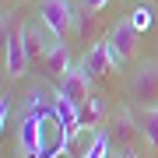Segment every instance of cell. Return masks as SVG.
Returning <instances> with one entry per match:
<instances>
[{
  "label": "cell",
  "mask_w": 158,
  "mask_h": 158,
  "mask_svg": "<svg viewBox=\"0 0 158 158\" xmlns=\"http://www.w3.org/2000/svg\"><path fill=\"white\" fill-rule=\"evenodd\" d=\"M141 137H144L148 148L158 151V106L155 109H144V116H141Z\"/></svg>",
  "instance_id": "obj_13"
},
{
  "label": "cell",
  "mask_w": 158,
  "mask_h": 158,
  "mask_svg": "<svg viewBox=\"0 0 158 158\" xmlns=\"http://www.w3.org/2000/svg\"><path fill=\"white\" fill-rule=\"evenodd\" d=\"M81 70L88 74V81H98V77H106L109 70L116 67V60H113V53H109V42L102 39V42H95L91 49L81 56V63H77Z\"/></svg>",
  "instance_id": "obj_7"
},
{
  "label": "cell",
  "mask_w": 158,
  "mask_h": 158,
  "mask_svg": "<svg viewBox=\"0 0 158 158\" xmlns=\"http://www.w3.org/2000/svg\"><path fill=\"white\" fill-rule=\"evenodd\" d=\"M39 18H42L46 28L56 35V42H63L74 32V18L77 14H74L70 0H39Z\"/></svg>",
  "instance_id": "obj_2"
},
{
  "label": "cell",
  "mask_w": 158,
  "mask_h": 158,
  "mask_svg": "<svg viewBox=\"0 0 158 158\" xmlns=\"http://www.w3.org/2000/svg\"><path fill=\"white\" fill-rule=\"evenodd\" d=\"M46 116L39 113H28L21 119V127H18V148H21V158H46L49 148L42 144V134H46Z\"/></svg>",
  "instance_id": "obj_4"
},
{
  "label": "cell",
  "mask_w": 158,
  "mask_h": 158,
  "mask_svg": "<svg viewBox=\"0 0 158 158\" xmlns=\"http://www.w3.org/2000/svg\"><path fill=\"white\" fill-rule=\"evenodd\" d=\"M77 4H81V11H85V14L98 18V11H106V7H109V0H77Z\"/></svg>",
  "instance_id": "obj_16"
},
{
  "label": "cell",
  "mask_w": 158,
  "mask_h": 158,
  "mask_svg": "<svg viewBox=\"0 0 158 158\" xmlns=\"http://www.w3.org/2000/svg\"><path fill=\"white\" fill-rule=\"evenodd\" d=\"M21 42H25V53H28V60H46V53H49V46L42 39V28H35V25H21Z\"/></svg>",
  "instance_id": "obj_11"
},
{
  "label": "cell",
  "mask_w": 158,
  "mask_h": 158,
  "mask_svg": "<svg viewBox=\"0 0 158 158\" xmlns=\"http://www.w3.org/2000/svg\"><path fill=\"white\" fill-rule=\"evenodd\" d=\"M109 158H123V155H119V151H113V155H109Z\"/></svg>",
  "instance_id": "obj_17"
},
{
  "label": "cell",
  "mask_w": 158,
  "mask_h": 158,
  "mask_svg": "<svg viewBox=\"0 0 158 158\" xmlns=\"http://www.w3.org/2000/svg\"><path fill=\"white\" fill-rule=\"evenodd\" d=\"M127 21L134 25L137 32H148V28H151V7H144V4H141V7H134V14H130Z\"/></svg>",
  "instance_id": "obj_15"
},
{
  "label": "cell",
  "mask_w": 158,
  "mask_h": 158,
  "mask_svg": "<svg viewBox=\"0 0 158 158\" xmlns=\"http://www.w3.org/2000/svg\"><path fill=\"white\" fill-rule=\"evenodd\" d=\"M49 109H53V123H56L67 137H74L81 130V109L74 106V102L63 95V91H53V98H49Z\"/></svg>",
  "instance_id": "obj_6"
},
{
  "label": "cell",
  "mask_w": 158,
  "mask_h": 158,
  "mask_svg": "<svg viewBox=\"0 0 158 158\" xmlns=\"http://www.w3.org/2000/svg\"><path fill=\"white\" fill-rule=\"evenodd\" d=\"M42 63H46V74H49V77L63 81V77H67V74L74 70V67H70V53H67V42H53Z\"/></svg>",
  "instance_id": "obj_10"
},
{
  "label": "cell",
  "mask_w": 158,
  "mask_h": 158,
  "mask_svg": "<svg viewBox=\"0 0 158 158\" xmlns=\"http://www.w3.org/2000/svg\"><path fill=\"white\" fill-rule=\"evenodd\" d=\"M109 155H113L109 134H106V130H95V134H91V144H88V151L81 155V158H109Z\"/></svg>",
  "instance_id": "obj_14"
},
{
  "label": "cell",
  "mask_w": 158,
  "mask_h": 158,
  "mask_svg": "<svg viewBox=\"0 0 158 158\" xmlns=\"http://www.w3.org/2000/svg\"><path fill=\"white\" fill-rule=\"evenodd\" d=\"M141 134L134 123V116L127 113V109H119V113L113 116V141H116V151L123 155V158H137L134 155V137Z\"/></svg>",
  "instance_id": "obj_8"
},
{
  "label": "cell",
  "mask_w": 158,
  "mask_h": 158,
  "mask_svg": "<svg viewBox=\"0 0 158 158\" xmlns=\"http://www.w3.org/2000/svg\"><path fill=\"white\" fill-rule=\"evenodd\" d=\"M106 116H109V106H106L102 95H91L85 106H81V127H102Z\"/></svg>",
  "instance_id": "obj_12"
},
{
  "label": "cell",
  "mask_w": 158,
  "mask_h": 158,
  "mask_svg": "<svg viewBox=\"0 0 158 158\" xmlns=\"http://www.w3.org/2000/svg\"><path fill=\"white\" fill-rule=\"evenodd\" d=\"M4 4H7V0H4Z\"/></svg>",
  "instance_id": "obj_19"
},
{
  "label": "cell",
  "mask_w": 158,
  "mask_h": 158,
  "mask_svg": "<svg viewBox=\"0 0 158 158\" xmlns=\"http://www.w3.org/2000/svg\"><path fill=\"white\" fill-rule=\"evenodd\" d=\"M130 95L141 102L144 109H155L158 106V63H141L130 77Z\"/></svg>",
  "instance_id": "obj_5"
},
{
  "label": "cell",
  "mask_w": 158,
  "mask_h": 158,
  "mask_svg": "<svg viewBox=\"0 0 158 158\" xmlns=\"http://www.w3.org/2000/svg\"><path fill=\"white\" fill-rule=\"evenodd\" d=\"M56 91H63V95H67L74 106L81 109V106H85V102L91 98V81H88V74L81 70V67H74L67 77L60 81V88H56Z\"/></svg>",
  "instance_id": "obj_9"
},
{
  "label": "cell",
  "mask_w": 158,
  "mask_h": 158,
  "mask_svg": "<svg viewBox=\"0 0 158 158\" xmlns=\"http://www.w3.org/2000/svg\"><path fill=\"white\" fill-rule=\"evenodd\" d=\"M137 39H141V32L134 28V25L127 21H116L113 28H109L106 35V42H109V53H113V60H116V67H123L127 60H134L137 56Z\"/></svg>",
  "instance_id": "obj_3"
},
{
  "label": "cell",
  "mask_w": 158,
  "mask_h": 158,
  "mask_svg": "<svg viewBox=\"0 0 158 158\" xmlns=\"http://www.w3.org/2000/svg\"><path fill=\"white\" fill-rule=\"evenodd\" d=\"M28 53H25V42H21V32H14V14L4 11V70L7 77H21L28 70Z\"/></svg>",
  "instance_id": "obj_1"
},
{
  "label": "cell",
  "mask_w": 158,
  "mask_h": 158,
  "mask_svg": "<svg viewBox=\"0 0 158 158\" xmlns=\"http://www.w3.org/2000/svg\"><path fill=\"white\" fill-rule=\"evenodd\" d=\"M134 4H144V0H134Z\"/></svg>",
  "instance_id": "obj_18"
}]
</instances>
